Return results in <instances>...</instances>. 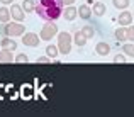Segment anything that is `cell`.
<instances>
[{
  "label": "cell",
  "instance_id": "cell-14",
  "mask_svg": "<svg viewBox=\"0 0 134 117\" xmlns=\"http://www.w3.org/2000/svg\"><path fill=\"white\" fill-rule=\"evenodd\" d=\"M73 41H75V44L78 46V48H82V46H85V42H87V36L82 32V31H78V32L75 34V37H73Z\"/></svg>",
  "mask_w": 134,
  "mask_h": 117
},
{
  "label": "cell",
  "instance_id": "cell-23",
  "mask_svg": "<svg viewBox=\"0 0 134 117\" xmlns=\"http://www.w3.org/2000/svg\"><path fill=\"white\" fill-rule=\"evenodd\" d=\"M49 61H51V58H49L48 54H46V56H41V58H37V63H39V65H48Z\"/></svg>",
  "mask_w": 134,
  "mask_h": 117
},
{
  "label": "cell",
  "instance_id": "cell-16",
  "mask_svg": "<svg viewBox=\"0 0 134 117\" xmlns=\"http://www.w3.org/2000/svg\"><path fill=\"white\" fill-rule=\"evenodd\" d=\"M46 54H48L49 58H56V56L59 54V49H58V46H53V44L46 46Z\"/></svg>",
  "mask_w": 134,
  "mask_h": 117
},
{
  "label": "cell",
  "instance_id": "cell-5",
  "mask_svg": "<svg viewBox=\"0 0 134 117\" xmlns=\"http://www.w3.org/2000/svg\"><path fill=\"white\" fill-rule=\"evenodd\" d=\"M22 42L29 48H37L41 42V36H37L36 32H26L22 34Z\"/></svg>",
  "mask_w": 134,
  "mask_h": 117
},
{
  "label": "cell",
  "instance_id": "cell-2",
  "mask_svg": "<svg viewBox=\"0 0 134 117\" xmlns=\"http://www.w3.org/2000/svg\"><path fill=\"white\" fill-rule=\"evenodd\" d=\"M3 34L9 37H17V36H22V34H26V27L22 26L20 22H7L5 26H3Z\"/></svg>",
  "mask_w": 134,
  "mask_h": 117
},
{
  "label": "cell",
  "instance_id": "cell-27",
  "mask_svg": "<svg viewBox=\"0 0 134 117\" xmlns=\"http://www.w3.org/2000/svg\"><path fill=\"white\" fill-rule=\"evenodd\" d=\"M0 2H2V3H3V5H9V3H12V2H14V0H0Z\"/></svg>",
  "mask_w": 134,
  "mask_h": 117
},
{
  "label": "cell",
  "instance_id": "cell-24",
  "mask_svg": "<svg viewBox=\"0 0 134 117\" xmlns=\"http://www.w3.org/2000/svg\"><path fill=\"white\" fill-rule=\"evenodd\" d=\"M127 41H134V26L127 27Z\"/></svg>",
  "mask_w": 134,
  "mask_h": 117
},
{
  "label": "cell",
  "instance_id": "cell-18",
  "mask_svg": "<svg viewBox=\"0 0 134 117\" xmlns=\"http://www.w3.org/2000/svg\"><path fill=\"white\" fill-rule=\"evenodd\" d=\"M112 3H114V7L115 9H121V10H124V9H127L129 7V0H112Z\"/></svg>",
  "mask_w": 134,
  "mask_h": 117
},
{
  "label": "cell",
  "instance_id": "cell-28",
  "mask_svg": "<svg viewBox=\"0 0 134 117\" xmlns=\"http://www.w3.org/2000/svg\"><path fill=\"white\" fill-rule=\"evenodd\" d=\"M132 14H134V12H132Z\"/></svg>",
  "mask_w": 134,
  "mask_h": 117
},
{
  "label": "cell",
  "instance_id": "cell-10",
  "mask_svg": "<svg viewBox=\"0 0 134 117\" xmlns=\"http://www.w3.org/2000/svg\"><path fill=\"white\" fill-rule=\"evenodd\" d=\"M63 15H65L66 20H73L76 15H78V9H75L73 5H68V7L65 9V12H63Z\"/></svg>",
  "mask_w": 134,
  "mask_h": 117
},
{
  "label": "cell",
  "instance_id": "cell-6",
  "mask_svg": "<svg viewBox=\"0 0 134 117\" xmlns=\"http://www.w3.org/2000/svg\"><path fill=\"white\" fill-rule=\"evenodd\" d=\"M10 14H12V19H15L17 22H22L24 17H26V10L20 5H15V3L10 5Z\"/></svg>",
  "mask_w": 134,
  "mask_h": 117
},
{
  "label": "cell",
  "instance_id": "cell-22",
  "mask_svg": "<svg viewBox=\"0 0 134 117\" xmlns=\"http://www.w3.org/2000/svg\"><path fill=\"white\" fill-rule=\"evenodd\" d=\"M27 61H29V56L24 54V53H22V54H19V56L15 58V63H27Z\"/></svg>",
  "mask_w": 134,
  "mask_h": 117
},
{
  "label": "cell",
  "instance_id": "cell-21",
  "mask_svg": "<svg viewBox=\"0 0 134 117\" xmlns=\"http://www.w3.org/2000/svg\"><path fill=\"white\" fill-rule=\"evenodd\" d=\"M10 44H12V41H10L9 36H5L3 39H0V46H2V48H10Z\"/></svg>",
  "mask_w": 134,
  "mask_h": 117
},
{
  "label": "cell",
  "instance_id": "cell-9",
  "mask_svg": "<svg viewBox=\"0 0 134 117\" xmlns=\"http://www.w3.org/2000/svg\"><path fill=\"white\" fill-rule=\"evenodd\" d=\"M12 61H15L14 59V56H12V53H10V49L9 48H3L2 51H0V63H12Z\"/></svg>",
  "mask_w": 134,
  "mask_h": 117
},
{
  "label": "cell",
  "instance_id": "cell-7",
  "mask_svg": "<svg viewBox=\"0 0 134 117\" xmlns=\"http://www.w3.org/2000/svg\"><path fill=\"white\" fill-rule=\"evenodd\" d=\"M132 19H134L132 12L124 10L122 14H119V24H121V26H129V24H132Z\"/></svg>",
  "mask_w": 134,
  "mask_h": 117
},
{
  "label": "cell",
  "instance_id": "cell-8",
  "mask_svg": "<svg viewBox=\"0 0 134 117\" xmlns=\"http://www.w3.org/2000/svg\"><path fill=\"white\" fill-rule=\"evenodd\" d=\"M95 51H97V54H100V56H107L109 53H110V46H109L105 41H100V42H97V46H95Z\"/></svg>",
  "mask_w": 134,
  "mask_h": 117
},
{
  "label": "cell",
  "instance_id": "cell-3",
  "mask_svg": "<svg viewBox=\"0 0 134 117\" xmlns=\"http://www.w3.org/2000/svg\"><path fill=\"white\" fill-rule=\"evenodd\" d=\"M39 36L43 41H51L54 36H58V26L54 24V20H46V24L43 26Z\"/></svg>",
  "mask_w": 134,
  "mask_h": 117
},
{
  "label": "cell",
  "instance_id": "cell-20",
  "mask_svg": "<svg viewBox=\"0 0 134 117\" xmlns=\"http://www.w3.org/2000/svg\"><path fill=\"white\" fill-rule=\"evenodd\" d=\"M122 51H124L126 54H129V56L134 58V44H124L122 46Z\"/></svg>",
  "mask_w": 134,
  "mask_h": 117
},
{
  "label": "cell",
  "instance_id": "cell-1",
  "mask_svg": "<svg viewBox=\"0 0 134 117\" xmlns=\"http://www.w3.org/2000/svg\"><path fill=\"white\" fill-rule=\"evenodd\" d=\"M63 0H37L36 12L44 20H56L63 15Z\"/></svg>",
  "mask_w": 134,
  "mask_h": 117
},
{
  "label": "cell",
  "instance_id": "cell-15",
  "mask_svg": "<svg viewBox=\"0 0 134 117\" xmlns=\"http://www.w3.org/2000/svg\"><path fill=\"white\" fill-rule=\"evenodd\" d=\"M92 12L95 14V15H104L105 14V3L102 2H95L93 7H92Z\"/></svg>",
  "mask_w": 134,
  "mask_h": 117
},
{
  "label": "cell",
  "instance_id": "cell-26",
  "mask_svg": "<svg viewBox=\"0 0 134 117\" xmlns=\"http://www.w3.org/2000/svg\"><path fill=\"white\" fill-rule=\"evenodd\" d=\"M63 3H65V5H73L75 0H63Z\"/></svg>",
  "mask_w": 134,
  "mask_h": 117
},
{
  "label": "cell",
  "instance_id": "cell-12",
  "mask_svg": "<svg viewBox=\"0 0 134 117\" xmlns=\"http://www.w3.org/2000/svg\"><path fill=\"white\" fill-rule=\"evenodd\" d=\"M115 39L117 41H127V27L122 26L115 29Z\"/></svg>",
  "mask_w": 134,
  "mask_h": 117
},
{
  "label": "cell",
  "instance_id": "cell-11",
  "mask_svg": "<svg viewBox=\"0 0 134 117\" xmlns=\"http://www.w3.org/2000/svg\"><path fill=\"white\" fill-rule=\"evenodd\" d=\"M78 15L82 17L83 20L90 19V15H92V9H90L88 5H80V7H78Z\"/></svg>",
  "mask_w": 134,
  "mask_h": 117
},
{
  "label": "cell",
  "instance_id": "cell-17",
  "mask_svg": "<svg viewBox=\"0 0 134 117\" xmlns=\"http://www.w3.org/2000/svg\"><path fill=\"white\" fill-rule=\"evenodd\" d=\"M22 9L26 10V12H34V10H36V3H34V0H24Z\"/></svg>",
  "mask_w": 134,
  "mask_h": 117
},
{
  "label": "cell",
  "instance_id": "cell-13",
  "mask_svg": "<svg viewBox=\"0 0 134 117\" xmlns=\"http://www.w3.org/2000/svg\"><path fill=\"white\" fill-rule=\"evenodd\" d=\"M10 17H12L10 9H7V7H0V22L7 24V22L10 20Z\"/></svg>",
  "mask_w": 134,
  "mask_h": 117
},
{
  "label": "cell",
  "instance_id": "cell-25",
  "mask_svg": "<svg viewBox=\"0 0 134 117\" xmlns=\"http://www.w3.org/2000/svg\"><path fill=\"white\" fill-rule=\"evenodd\" d=\"M124 61H126V56L124 54H117L114 58V63H124Z\"/></svg>",
  "mask_w": 134,
  "mask_h": 117
},
{
  "label": "cell",
  "instance_id": "cell-19",
  "mask_svg": "<svg viewBox=\"0 0 134 117\" xmlns=\"http://www.w3.org/2000/svg\"><path fill=\"white\" fill-rule=\"evenodd\" d=\"M82 32L87 36V39H90V37H93V36H95V31H93V27H92V26H85V27H82Z\"/></svg>",
  "mask_w": 134,
  "mask_h": 117
},
{
  "label": "cell",
  "instance_id": "cell-4",
  "mask_svg": "<svg viewBox=\"0 0 134 117\" xmlns=\"http://www.w3.org/2000/svg\"><path fill=\"white\" fill-rule=\"evenodd\" d=\"M58 49H59V54H70V51H71V36L68 32H58Z\"/></svg>",
  "mask_w": 134,
  "mask_h": 117
}]
</instances>
